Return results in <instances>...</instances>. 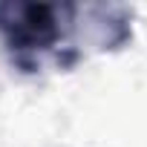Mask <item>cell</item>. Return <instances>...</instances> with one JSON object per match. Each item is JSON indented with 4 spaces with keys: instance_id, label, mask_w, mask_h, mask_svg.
I'll list each match as a JSON object with an SVG mask.
<instances>
[{
    "instance_id": "cell-1",
    "label": "cell",
    "mask_w": 147,
    "mask_h": 147,
    "mask_svg": "<svg viewBox=\"0 0 147 147\" xmlns=\"http://www.w3.org/2000/svg\"><path fill=\"white\" fill-rule=\"evenodd\" d=\"M72 6L52 3H0V35L15 52H38L49 49L61 38V18L69 15Z\"/></svg>"
}]
</instances>
